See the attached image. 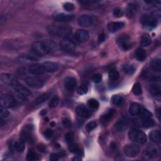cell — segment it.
<instances>
[{
  "label": "cell",
  "instance_id": "6da1fadb",
  "mask_svg": "<svg viewBox=\"0 0 161 161\" xmlns=\"http://www.w3.org/2000/svg\"><path fill=\"white\" fill-rule=\"evenodd\" d=\"M54 46L55 44L52 40H41L36 42L32 45V50L36 56L43 57L50 53Z\"/></svg>",
  "mask_w": 161,
  "mask_h": 161
},
{
  "label": "cell",
  "instance_id": "7a4b0ae2",
  "mask_svg": "<svg viewBox=\"0 0 161 161\" xmlns=\"http://www.w3.org/2000/svg\"><path fill=\"white\" fill-rule=\"evenodd\" d=\"M48 32L51 35H57L61 38H67L72 33L73 28L68 25H61L59 27L50 25L48 27Z\"/></svg>",
  "mask_w": 161,
  "mask_h": 161
},
{
  "label": "cell",
  "instance_id": "3957f363",
  "mask_svg": "<svg viewBox=\"0 0 161 161\" xmlns=\"http://www.w3.org/2000/svg\"><path fill=\"white\" fill-rule=\"evenodd\" d=\"M128 137L129 139L139 144H145L147 142V136L145 134L136 128L131 129L128 132Z\"/></svg>",
  "mask_w": 161,
  "mask_h": 161
},
{
  "label": "cell",
  "instance_id": "277c9868",
  "mask_svg": "<svg viewBox=\"0 0 161 161\" xmlns=\"http://www.w3.org/2000/svg\"><path fill=\"white\" fill-rule=\"evenodd\" d=\"M27 85L34 89L42 88L44 85V81L37 76H29L25 78Z\"/></svg>",
  "mask_w": 161,
  "mask_h": 161
},
{
  "label": "cell",
  "instance_id": "5b68a950",
  "mask_svg": "<svg viewBox=\"0 0 161 161\" xmlns=\"http://www.w3.org/2000/svg\"><path fill=\"white\" fill-rule=\"evenodd\" d=\"M117 43L123 50H128L132 47L130 38L127 35H122L119 37L117 39Z\"/></svg>",
  "mask_w": 161,
  "mask_h": 161
},
{
  "label": "cell",
  "instance_id": "8992f818",
  "mask_svg": "<svg viewBox=\"0 0 161 161\" xmlns=\"http://www.w3.org/2000/svg\"><path fill=\"white\" fill-rule=\"evenodd\" d=\"M125 156L128 157H134L140 153V148L135 144H128L123 148Z\"/></svg>",
  "mask_w": 161,
  "mask_h": 161
},
{
  "label": "cell",
  "instance_id": "52a82bcc",
  "mask_svg": "<svg viewBox=\"0 0 161 161\" xmlns=\"http://www.w3.org/2000/svg\"><path fill=\"white\" fill-rule=\"evenodd\" d=\"M13 88L14 90L17 93L21 99H25L27 97H28L31 94L30 91L26 87L22 85L19 82H18L13 87Z\"/></svg>",
  "mask_w": 161,
  "mask_h": 161
},
{
  "label": "cell",
  "instance_id": "ba28073f",
  "mask_svg": "<svg viewBox=\"0 0 161 161\" xmlns=\"http://www.w3.org/2000/svg\"><path fill=\"white\" fill-rule=\"evenodd\" d=\"M28 72L32 75L39 76L45 73V70L42 64L39 63H32L28 68Z\"/></svg>",
  "mask_w": 161,
  "mask_h": 161
},
{
  "label": "cell",
  "instance_id": "9c48e42d",
  "mask_svg": "<svg viewBox=\"0 0 161 161\" xmlns=\"http://www.w3.org/2000/svg\"><path fill=\"white\" fill-rule=\"evenodd\" d=\"M134 124L136 126L144 128H151L154 126L155 122L151 118L149 119H145V118H137L134 120Z\"/></svg>",
  "mask_w": 161,
  "mask_h": 161
},
{
  "label": "cell",
  "instance_id": "30bf717a",
  "mask_svg": "<svg viewBox=\"0 0 161 161\" xmlns=\"http://www.w3.org/2000/svg\"><path fill=\"white\" fill-rule=\"evenodd\" d=\"M52 93L51 91L47 92L43 94H42L41 96L38 97L37 98L35 99L33 102L30 105V108H35L36 107H38L40 105L44 103L45 101H46L47 99H49L50 97L51 96Z\"/></svg>",
  "mask_w": 161,
  "mask_h": 161
},
{
  "label": "cell",
  "instance_id": "8fae6325",
  "mask_svg": "<svg viewBox=\"0 0 161 161\" xmlns=\"http://www.w3.org/2000/svg\"><path fill=\"white\" fill-rule=\"evenodd\" d=\"M141 20L145 27L149 28H154L157 25L156 16L152 15H145L142 17Z\"/></svg>",
  "mask_w": 161,
  "mask_h": 161
},
{
  "label": "cell",
  "instance_id": "7c38bea8",
  "mask_svg": "<svg viewBox=\"0 0 161 161\" xmlns=\"http://www.w3.org/2000/svg\"><path fill=\"white\" fill-rule=\"evenodd\" d=\"M0 103H1V107H3V108H9L14 105L15 99L11 95L5 94L1 96Z\"/></svg>",
  "mask_w": 161,
  "mask_h": 161
},
{
  "label": "cell",
  "instance_id": "4fadbf2b",
  "mask_svg": "<svg viewBox=\"0 0 161 161\" xmlns=\"http://www.w3.org/2000/svg\"><path fill=\"white\" fill-rule=\"evenodd\" d=\"M1 81L5 85H7L13 88L19 82L16 77L12 74L8 73H3L1 75Z\"/></svg>",
  "mask_w": 161,
  "mask_h": 161
},
{
  "label": "cell",
  "instance_id": "5bb4252c",
  "mask_svg": "<svg viewBox=\"0 0 161 161\" xmlns=\"http://www.w3.org/2000/svg\"><path fill=\"white\" fill-rule=\"evenodd\" d=\"M60 47L62 50L66 52H71L75 50L76 49V44L68 39H64L62 40L60 42Z\"/></svg>",
  "mask_w": 161,
  "mask_h": 161
},
{
  "label": "cell",
  "instance_id": "9a60e30c",
  "mask_svg": "<svg viewBox=\"0 0 161 161\" xmlns=\"http://www.w3.org/2000/svg\"><path fill=\"white\" fill-rule=\"evenodd\" d=\"M53 19L57 22H69L74 19V15L66 14L64 13H57L53 15Z\"/></svg>",
  "mask_w": 161,
  "mask_h": 161
},
{
  "label": "cell",
  "instance_id": "2e32d148",
  "mask_svg": "<svg viewBox=\"0 0 161 161\" xmlns=\"http://www.w3.org/2000/svg\"><path fill=\"white\" fill-rule=\"evenodd\" d=\"M77 23L82 27H89L93 25V20L88 15H82L77 19Z\"/></svg>",
  "mask_w": 161,
  "mask_h": 161
},
{
  "label": "cell",
  "instance_id": "e0dca14e",
  "mask_svg": "<svg viewBox=\"0 0 161 161\" xmlns=\"http://www.w3.org/2000/svg\"><path fill=\"white\" fill-rule=\"evenodd\" d=\"M64 86L68 91H73L77 86V81L73 77L69 76L64 79Z\"/></svg>",
  "mask_w": 161,
  "mask_h": 161
},
{
  "label": "cell",
  "instance_id": "ac0fdd59",
  "mask_svg": "<svg viewBox=\"0 0 161 161\" xmlns=\"http://www.w3.org/2000/svg\"><path fill=\"white\" fill-rule=\"evenodd\" d=\"M75 37L76 40L81 43L86 42L89 39V33L84 29H79L76 32Z\"/></svg>",
  "mask_w": 161,
  "mask_h": 161
},
{
  "label": "cell",
  "instance_id": "d6986e66",
  "mask_svg": "<svg viewBox=\"0 0 161 161\" xmlns=\"http://www.w3.org/2000/svg\"><path fill=\"white\" fill-rule=\"evenodd\" d=\"M128 127V122L125 118H121L118 120L115 124V129L118 132H124Z\"/></svg>",
  "mask_w": 161,
  "mask_h": 161
},
{
  "label": "cell",
  "instance_id": "ffe728a7",
  "mask_svg": "<svg viewBox=\"0 0 161 161\" xmlns=\"http://www.w3.org/2000/svg\"><path fill=\"white\" fill-rule=\"evenodd\" d=\"M43 66L45 72L47 73H54L58 69V64L52 61H45L43 64Z\"/></svg>",
  "mask_w": 161,
  "mask_h": 161
},
{
  "label": "cell",
  "instance_id": "44dd1931",
  "mask_svg": "<svg viewBox=\"0 0 161 161\" xmlns=\"http://www.w3.org/2000/svg\"><path fill=\"white\" fill-rule=\"evenodd\" d=\"M125 26V23L122 22H113L108 24V29L110 32H116L122 29Z\"/></svg>",
  "mask_w": 161,
  "mask_h": 161
},
{
  "label": "cell",
  "instance_id": "7402d4cb",
  "mask_svg": "<svg viewBox=\"0 0 161 161\" xmlns=\"http://www.w3.org/2000/svg\"><path fill=\"white\" fill-rule=\"evenodd\" d=\"M76 112L77 115L81 118H88L90 116L89 111L87 109L86 107L83 105H79L77 106V108H76Z\"/></svg>",
  "mask_w": 161,
  "mask_h": 161
},
{
  "label": "cell",
  "instance_id": "603a6c76",
  "mask_svg": "<svg viewBox=\"0 0 161 161\" xmlns=\"http://www.w3.org/2000/svg\"><path fill=\"white\" fill-rule=\"evenodd\" d=\"M149 139L154 143L159 144L161 141V134L159 130H152L149 134Z\"/></svg>",
  "mask_w": 161,
  "mask_h": 161
},
{
  "label": "cell",
  "instance_id": "cb8c5ba5",
  "mask_svg": "<svg viewBox=\"0 0 161 161\" xmlns=\"http://www.w3.org/2000/svg\"><path fill=\"white\" fill-rule=\"evenodd\" d=\"M141 107L139 104L137 103H133L130 105L129 108V113L131 115L136 116L138 115Z\"/></svg>",
  "mask_w": 161,
  "mask_h": 161
},
{
  "label": "cell",
  "instance_id": "d4e9b609",
  "mask_svg": "<svg viewBox=\"0 0 161 161\" xmlns=\"http://www.w3.org/2000/svg\"><path fill=\"white\" fill-rule=\"evenodd\" d=\"M147 57L146 51L141 48L137 49L135 52V58L139 61H144L145 60Z\"/></svg>",
  "mask_w": 161,
  "mask_h": 161
},
{
  "label": "cell",
  "instance_id": "484cf974",
  "mask_svg": "<svg viewBox=\"0 0 161 161\" xmlns=\"http://www.w3.org/2000/svg\"><path fill=\"white\" fill-rule=\"evenodd\" d=\"M152 43V39L148 34H144L142 35L140 44L142 47H148Z\"/></svg>",
  "mask_w": 161,
  "mask_h": 161
},
{
  "label": "cell",
  "instance_id": "4316f807",
  "mask_svg": "<svg viewBox=\"0 0 161 161\" xmlns=\"http://www.w3.org/2000/svg\"><path fill=\"white\" fill-rule=\"evenodd\" d=\"M115 110L114 109H110L107 112L104 114L102 116L101 118V120H102L103 122H108L110 119L112 118V117L113 116V115H115Z\"/></svg>",
  "mask_w": 161,
  "mask_h": 161
},
{
  "label": "cell",
  "instance_id": "83f0119b",
  "mask_svg": "<svg viewBox=\"0 0 161 161\" xmlns=\"http://www.w3.org/2000/svg\"><path fill=\"white\" fill-rule=\"evenodd\" d=\"M13 148L15 151L19 152H22L25 149V144L24 142L20 140V141H16L13 143L12 145Z\"/></svg>",
  "mask_w": 161,
  "mask_h": 161
},
{
  "label": "cell",
  "instance_id": "f1b7e54d",
  "mask_svg": "<svg viewBox=\"0 0 161 161\" xmlns=\"http://www.w3.org/2000/svg\"><path fill=\"white\" fill-rule=\"evenodd\" d=\"M151 66L154 70L157 71V72H160L161 70L160 59L158 58L152 61V62H151Z\"/></svg>",
  "mask_w": 161,
  "mask_h": 161
},
{
  "label": "cell",
  "instance_id": "f546056e",
  "mask_svg": "<svg viewBox=\"0 0 161 161\" xmlns=\"http://www.w3.org/2000/svg\"><path fill=\"white\" fill-rule=\"evenodd\" d=\"M18 60H19L21 62H33L37 61V59L33 57L32 56H20L18 58Z\"/></svg>",
  "mask_w": 161,
  "mask_h": 161
},
{
  "label": "cell",
  "instance_id": "4dcf8cb0",
  "mask_svg": "<svg viewBox=\"0 0 161 161\" xmlns=\"http://www.w3.org/2000/svg\"><path fill=\"white\" fill-rule=\"evenodd\" d=\"M139 115L141 118H145V119H149L152 118V113L149 111L148 110L141 108L139 113Z\"/></svg>",
  "mask_w": 161,
  "mask_h": 161
},
{
  "label": "cell",
  "instance_id": "1f68e13d",
  "mask_svg": "<svg viewBox=\"0 0 161 161\" xmlns=\"http://www.w3.org/2000/svg\"><path fill=\"white\" fill-rule=\"evenodd\" d=\"M137 11V5L135 4L134 3H131L128 5V7L127 8V16L129 18L132 17L133 16H134L135 13H136Z\"/></svg>",
  "mask_w": 161,
  "mask_h": 161
},
{
  "label": "cell",
  "instance_id": "d6a6232c",
  "mask_svg": "<svg viewBox=\"0 0 161 161\" xmlns=\"http://www.w3.org/2000/svg\"><path fill=\"white\" fill-rule=\"evenodd\" d=\"M150 92L154 96L160 97V87L159 85H152L150 87Z\"/></svg>",
  "mask_w": 161,
  "mask_h": 161
},
{
  "label": "cell",
  "instance_id": "836d02e7",
  "mask_svg": "<svg viewBox=\"0 0 161 161\" xmlns=\"http://www.w3.org/2000/svg\"><path fill=\"white\" fill-rule=\"evenodd\" d=\"M123 70L125 74H128V75H132L135 73V68L133 65L126 64L123 67Z\"/></svg>",
  "mask_w": 161,
  "mask_h": 161
},
{
  "label": "cell",
  "instance_id": "e575fe53",
  "mask_svg": "<svg viewBox=\"0 0 161 161\" xmlns=\"http://www.w3.org/2000/svg\"><path fill=\"white\" fill-rule=\"evenodd\" d=\"M111 101L113 104H114L115 105H121L123 104L124 99L122 96L120 95H114L113 96Z\"/></svg>",
  "mask_w": 161,
  "mask_h": 161
},
{
  "label": "cell",
  "instance_id": "d590c367",
  "mask_svg": "<svg viewBox=\"0 0 161 161\" xmlns=\"http://www.w3.org/2000/svg\"><path fill=\"white\" fill-rule=\"evenodd\" d=\"M27 160H39V156L35 152V151L32 149H30L27 153Z\"/></svg>",
  "mask_w": 161,
  "mask_h": 161
},
{
  "label": "cell",
  "instance_id": "8d00e7d4",
  "mask_svg": "<svg viewBox=\"0 0 161 161\" xmlns=\"http://www.w3.org/2000/svg\"><path fill=\"white\" fill-rule=\"evenodd\" d=\"M109 78L111 81H116L119 79V77H120V74H119V73L116 69H111L110 70L109 74Z\"/></svg>",
  "mask_w": 161,
  "mask_h": 161
},
{
  "label": "cell",
  "instance_id": "74e56055",
  "mask_svg": "<svg viewBox=\"0 0 161 161\" xmlns=\"http://www.w3.org/2000/svg\"><path fill=\"white\" fill-rule=\"evenodd\" d=\"M59 103V98L57 96H53L49 103V106L51 108H54L58 106Z\"/></svg>",
  "mask_w": 161,
  "mask_h": 161
},
{
  "label": "cell",
  "instance_id": "f35d334b",
  "mask_svg": "<svg viewBox=\"0 0 161 161\" xmlns=\"http://www.w3.org/2000/svg\"><path fill=\"white\" fill-rule=\"evenodd\" d=\"M132 91L134 94L137 95V96H139L142 93V86L139 82H137L134 85Z\"/></svg>",
  "mask_w": 161,
  "mask_h": 161
},
{
  "label": "cell",
  "instance_id": "ab89813d",
  "mask_svg": "<svg viewBox=\"0 0 161 161\" xmlns=\"http://www.w3.org/2000/svg\"><path fill=\"white\" fill-rule=\"evenodd\" d=\"M88 106L92 109H97L99 107V102L95 99H91L88 101Z\"/></svg>",
  "mask_w": 161,
  "mask_h": 161
},
{
  "label": "cell",
  "instance_id": "60d3db41",
  "mask_svg": "<svg viewBox=\"0 0 161 161\" xmlns=\"http://www.w3.org/2000/svg\"><path fill=\"white\" fill-rule=\"evenodd\" d=\"M68 148L69 151L72 153H77L79 151V145L76 144V143H70V145Z\"/></svg>",
  "mask_w": 161,
  "mask_h": 161
},
{
  "label": "cell",
  "instance_id": "b9f144b4",
  "mask_svg": "<svg viewBox=\"0 0 161 161\" xmlns=\"http://www.w3.org/2000/svg\"><path fill=\"white\" fill-rule=\"evenodd\" d=\"M88 88L87 85L85 84H82L79 87L78 89H77V93H78V94L80 95H82L86 94L88 93Z\"/></svg>",
  "mask_w": 161,
  "mask_h": 161
},
{
  "label": "cell",
  "instance_id": "7bdbcfd3",
  "mask_svg": "<svg viewBox=\"0 0 161 161\" xmlns=\"http://www.w3.org/2000/svg\"><path fill=\"white\" fill-rule=\"evenodd\" d=\"M97 127V123L96 122L92 121L89 122L86 126V129L87 130L88 132H91L94 129H95Z\"/></svg>",
  "mask_w": 161,
  "mask_h": 161
},
{
  "label": "cell",
  "instance_id": "ee69618b",
  "mask_svg": "<svg viewBox=\"0 0 161 161\" xmlns=\"http://www.w3.org/2000/svg\"><path fill=\"white\" fill-rule=\"evenodd\" d=\"M63 8L65 10H66L68 11H71L74 10L75 7H74V4L73 3H70V2H67V3L64 4Z\"/></svg>",
  "mask_w": 161,
  "mask_h": 161
},
{
  "label": "cell",
  "instance_id": "f6af8a7d",
  "mask_svg": "<svg viewBox=\"0 0 161 161\" xmlns=\"http://www.w3.org/2000/svg\"><path fill=\"white\" fill-rule=\"evenodd\" d=\"M0 115H1V118H6L9 116L10 113L7 108L1 106V108H0Z\"/></svg>",
  "mask_w": 161,
  "mask_h": 161
},
{
  "label": "cell",
  "instance_id": "bcb514c9",
  "mask_svg": "<svg viewBox=\"0 0 161 161\" xmlns=\"http://www.w3.org/2000/svg\"><path fill=\"white\" fill-rule=\"evenodd\" d=\"M65 139L68 143H71L73 141V140L74 139V133L71 132L67 133L65 135Z\"/></svg>",
  "mask_w": 161,
  "mask_h": 161
},
{
  "label": "cell",
  "instance_id": "7dc6e473",
  "mask_svg": "<svg viewBox=\"0 0 161 161\" xmlns=\"http://www.w3.org/2000/svg\"><path fill=\"white\" fill-rule=\"evenodd\" d=\"M123 12L120 8H117L113 10V15H114L115 17L120 18L123 16Z\"/></svg>",
  "mask_w": 161,
  "mask_h": 161
},
{
  "label": "cell",
  "instance_id": "c3c4849f",
  "mask_svg": "<svg viewBox=\"0 0 161 161\" xmlns=\"http://www.w3.org/2000/svg\"><path fill=\"white\" fill-rule=\"evenodd\" d=\"M62 124L65 127L70 128L72 127V122L69 118H64L62 120Z\"/></svg>",
  "mask_w": 161,
  "mask_h": 161
},
{
  "label": "cell",
  "instance_id": "681fc988",
  "mask_svg": "<svg viewBox=\"0 0 161 161\" xmlns=\"http://www.w3.org/2000/svg\"><path fill=\"white\" fill-rule=\"evenodd\" d=\"M101 80H102V76L100 74H96L93 77V81L95 83H99Z\"/></svg>",
  "mask_w": 161,
  "mask_h": 161
},
{
  "label": "cell",
  "instance_id": "f907efd6",
  "mask_svg": "<svg viewBox=\"0 0 161 161\" xmlns=\"http://www.w3.org/2000/svg\"><path fill=\"white\" fill-rule=\"evenodd\" d=\"M53 131L50 129H47L44 132V135L47 139H50L53 136Z\"/></svg>",
  "mask_w": 161,
  "mask_h": 161
},
{
  "label": "cell",
  "instance_id": "816d5d0a",
  "mask_svg": "<svg viewBox=\"0 0 161 161\" xmlns=\"http://www.w3.org/2000/svg\"><path fill=\"white\" fill-rule=\"evenodd\" d=\"M60 155H59L57 154L53 153L50 155V160L52 161H56L58 160L59 159H60Z\"/></svg>",
  "mask_w": 161,
  "mask_h": 161
},
{
  "label": "cell",
  "instance_id": "f5cc1de1",
  "mask_svg": "<svg viewBox=\"0 0 161 161\" xmlns=\"http://www.w3.org/2000/svg\"><path fill=\"white\" fill-rule=\"evenodd\" d=\"M38 150L41 152H45L46 151V147L44 144H39L37 146Z\"/></svg>",
  "mask_w": 161,
  "mask_h": 161
},
{
  "label": "cell",
  "instance_id": "db71d44e",
  "mask_svg": "<svg viewBox=\"0 0 161 161\" xmlns=\"http://www.w3.org/2000/svg\"><path fill=\"white\" fill-rule=\"evenodd\" d=\"M105 34L102 33V34H100L99 35V37H98V40L99 43H102L103 42L105 41Z\"/></svg>",
  "mask_w": 161,
  "mask_h": 161
},
{
  "label": "cell",
  "instance_id": "11a10c76",
  "mask_svg": "<svg viewBox=\"0 0 161 161\" xmlns=\"http://www.w3.org/2000/svg\"><path fill=\"white\" fill-rule=\"evenodd\" d=\"M110 147H111V148L112 149H115L117 147L116 144V143H115V142H111V144H110Z\"/></svg>",
  "mask_w": 161,
  "mask_h": 161
},
{
  "label": "cell",
  "instance_id": "9f6ffc18",
  "mask_svg": "<svg viewBox=\"0 0 161 161\" xmlns=\"http://www.w3.org/2000/svg\"><path fill=\"white\" fill-rule=\"evenodd\" d=\"M0 125L1 127L5 126V121L3 120V118H1V120H0Z\"/></svg>",
  "mask_w": 161,
  "mask_h": 161
},
{
  "label": "cell",
  "instance_id": "6f0895ef",
  "mask_svg": "<svg viewBox=\"0 0 161 161\" xmlns=\"http://www.w3.org/2000/svg\"><path fill=\"white\" fill-rule=\"evenodd\" d=\"M3 22H5V17L3 16H1V18H0V23L2 25L3 23Z\"/></svg>",
  "mask_w": 161,
  "mask_h": 161
},
{
  "label": "cell",
  "instance_id": "680465c9",
  "mask_svg": "<svg viewBox=\"0 0 161 161\" xmlns=\"http://www.w3.org/2000/svg\"><path fill=\"white\" fill-rule=\"evenodd\" d=\"M72 160H76V161H79V160H81V157H75L73 158Z\"/></svg>",
  "mask_w": 161,
  "mask_h": 161
},
{
  "label": "cell",
  "instance_id": "91938a15",
  "mask_svg": "<svg viewBox=\"0 0 161 161\" xmlns=\"http://www.w3.org/2000/svg\"><path fill=\"white\" fill-rule=\"evenodd\" d=\"M119 157V158H118V157H116L115 158V159L116 160H124V159L122 157V156H118Z\"/></svg>",
  "mask_w": 161,
  "mask_h": 161
},
{
  "label": "cell",
  "instance_id": "94428289",
  "mask_svg": "<svg viewBox=\"0 0 161 161\" xmlns=\"http://www.w3.org/2000/svg\"><path fill=\"white\" fill-rule=\"evenodd\" d=\"M51 125H52V127H54V125H55V124H54V123H53V122L51 123Z\"/></svg>",
  "mask_w": 161,
  "mask_h": 161
}]
</instances>
